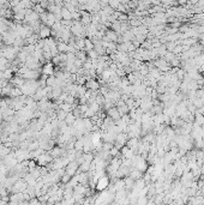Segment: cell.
<instances>
[{
  "instance_id": "obj_1",
  "label": "cell",
  "mask_w": 204,
  "mask_h": 205,
  "mask_svg": "<svg viewBox=\"0 0 204 205\" xmlns=\"http://www.w3.org/2000/svg\"><path fill=\"white\" fill-rule=\"evenodd\" d=\"M110 185V177L108 175H102L100 176L97 180H96V184H95V188L99 191V192H102V191H106Z\"/></svg>"
},
{
  "instance_id": "obj_2",
  "label": "cell",
  "mask_w": 204,
  "mask_h": 205,
  "mask_svg": "<svg viewBox=\"0 0 204 205\" xmlns=\"http://www.w3.org/2000/svg\"><path fill=\"white\" fill-rule=\"evenodd\" d=\"M53 160H54V157L49 154V151H44L42 155H40L36 158V162H37L38 166H47L48 163L53 162Z\"/></svg>"
},
{
  "instance_id": "obj_3",
  "label": "cell",
  "mask_w": 204,
  "mask_h": 205,
  "mask_svg": "<svg viewBox=\"0 0 204 205\" xmlns=\"http://www.w3.org/2000/svg\"><path fill=\"white\" fill-rule=\"evenodd\" d=\"M127 139H129V136H127V133H126V132H120V133H118V135H117V137H115L114 145H115L117 148L121 149L124 145H126V142H127Z\"/></svg>"
},
{
  "instance_id": "obj_4",
  "label": "cell",
  "mask_w": 204,
  "mask_h": 205,
  "mask_svg": "<svg viewBox=\"0 0 204 205\" xmlns=\"http://www.w3.org/2000/svg\"><path fill=\"white\" fill-rule=\"evenodd\" d=\"M41 72H42V74H46V76H53L55 72V66L52 61H47L43 64Z\"/></svg>"
},
{
  "instance_id": "obj_5",
  "label": "cell",
  "mask_w": 204,
  "mask_h": 205,
  "mask_svg": "<svg viewBox=\"0 0 204 205\" xmlns=\"http://www.w3.org/2000/svg\"><path fill=\"white\" fill-rule=\"evenodd\" d=\"M78 168H79V164H78L76 161H70V162H68V164L65 167V171H66V173H67L68 175L73 176V175H76V174H77Z\"/></svg>"
},
{
  "instance_id": "obj_6",
  "label": "cell",
  "mask_w": 204,
  "mask_h": 205,
  "mask_svg": "<svg viewBox=\"0 0 204 205\" xmlns=\"http://www.w3.org/2000/svg\"><path fill=\"white\" fill-rule=\"evenodd\" d=\"M85 86H87V89H88V90L97 91V90L100 89L101 84H100V82H99V80H96V79H94V78H89V79L87 80V83H85Z\"/></svg>"
},
{
  "instance_id": "obj_7",
  "label": "cell",
  "mask_w": 204,
  "mask_h": 205,
  "mask_svg": "<svg viewBox=\"0 0 204 205\" xmlns=\"http://www.w3.org/2000/svg\"><path fill=\"white\" fill-rule=\"evenodd\" d=\"M51 33H52V28L46 25V24H41L40 30H38V36L40 38H48L51 37Z\"/></svg>"
},
{
  "instance_id": "obj_8",
  "label": "cell",
  "mask_w": 204,
  "mask_h": 205,
  "mask_svg": "<svg viewBox=\"0 0 204 205\" xmlns=\"http://www.w3.org/2000/svg\"><path fill=\"white\" fill-rule=\"evenodd\" d=\"M102 40H108V41H112V42H118L119 41V35L117 34L113 29H110V30H106V33H104V36H103V38Z\"/></svg>"
},
{
  "instance_id": "obj_9",
  "label": "cell",
  "mask_w": 204,
  "mask_h": 205,
  "mask_svg": "<svg viewBox=\"0 0 204 205\" xmlns=\"http://www.w3.org/2000/svg\"><path fill=\"white\" fill-rule=\"evenodd\" d=\"M81 23L84 27H88L91 24V15L88 11H81Z\"/></svg>"
},
{
  "instance_id": "obj_10",
  "label": "cell",
  "mask_w": 204,
  "mask_h": 205,
  "mask_svg": "<svg viewBox=\"0 0 204 205\" xmlns=\"http://www.w3.org/2000/svg\"><path fill=\"white\" fill-rule=\"evenodd\" d=\"M107 115L110 116L114 121H117V120H119V119L121 118V114L119 113V110H118L117 107H110V108H108V109H107Z\"/></svg>"
},
{
  "instance_id": "obj_11",
  "label": "cell",
  "mask_w": 204,
  "mask_h": 205,
  "mask_svg": "<svg viewBox=\"0 0 204 205\" xmlns=\"http://www.w3.org/2000/svg\"><path fill=\"white\" fill-rule=\"evenodd\" d=\"M124 181H125V190H126V191H129V192H131V191H132V188H133V186H135L136 180H133L130 175H127V176H125V177H124Z\"/></svg>"
},
{
  "instance_id": "obj_12",
  "label": "cell",
  "mask_w": 204,
  "mask_h": 205,
  "mask_svg": "<svg viewBox=\"0 0 204 205\" xmlns=\"http://www.w3.org/2000/svg\"><path fill=\"white\" fill-rule=\"evenodd\" d=\"M143 171H140L139 169H137V168H131V171H130V176L133 179V180H138V179H140V177H143Z\"/></svg>"
},
{
  "instance_id": "obj_13",
  "label": "cell",
  "mask_w": 204,
  "mask_h": 205,
  "mask_svg": "<svg viewBox=\"0 0 204 205\" xmlns=\"http://www.w3.org/2000/svg\"><path fill=\"white\" fill-rule=\"evenodd\" d=\"M193 124H195V125H198V126H202L204 124V115L203 114H201V113H198L197 110H196V113H195V120H193Z\"/></svg>"
},
{
  "instance_id": "obj_14",
  "label": "cell",
  "mask_w": 204,
  "mask_h": 205,
  "mask_svg": "<svg viewBox=\"0 0 204 205\" xmlns=\"http://www.w3.org/2000/svg\"><path fill=\"white\" fill-rule=\"evenodd\" d=\"M82 137H81V138H77V139H76V142H74V150H76V151H83L84 140H83V138H82Z\"/></svg>"
},
{
  "instance_id": "obj_15",
  "label": "cell",
  "mask_w": 204,
  "mask_h": 205,
  "mask_svg": "<svg viewBox=\"0 0 204 205\" xmlns=\"http://www.w3.org/2000/svg\"><path fill=\"white\" fill-rule=\"evenodd\" d=\"M61 17L64 21H72V12H70L67 8L64 6L61 8Z\"/></svg>"
},
{
  "instance_id": "obj_16",
  "label": "cell",
  "mask_w": 204,
  "mask_h": 205,
  "mask_svg": "<svg viewBox=\"0 0 204 205\" xmlns=\"http://www.w3.org/2000/svg\"><path fill=\"white\" fill-rule=\"evenodd\" d=\"M68 43L64 41H58V50L59 53H67Z\"/></svg>"
},
{
  "instance_id": "obj_17",
  "label": "cell",
  "mask_w": 204,
  "mask_h": 205,
  "mask_svg": "<svg viewBox=\"0 0 204 205\" xmlns=\"http://www.w3.org/2000/svg\"><path fill=\"white\" fill-rule=\"evenodd\" d=\"M76 115L72 113V112H70L67 113V115H66V118H65V122L67 124L68 126H71V125H73L74 124V121H76Z\"/></svg>"
},
{
  "instance_id": "obj_18",
  "label": "cell",
  "mask_w": 204,
  "mask_h": 205,
  "mask_svg": "<svg viewBox=\"0 0 204 205\" xmlns=\"http://www.w3.org/2000/svg\"><path fill=\"white\" fill-rule=\"evenodd\" d=\"M91 49H94V42L91 41V38H84V50H87V52H89V50H91Z\"/></svg>"
},
{
  "instance_id": "obj_19",
  "label": "cell",
  "mask_w": 204,
  "mask_h": 205,
  "mask_svg": "<svg viewBox=\"0 0 204 205\" xmlns=\"http://www.w3.org/2000/svg\"><path fill=\"white\" fill-rule=\"evenodd\" d=\"M175 74H176V77L179 78V80H183V79L185 78V76H186V71H185L183 67H179L178 68V71L175 72Z\"/></svg>"
},
{
  "instance_id": "obj_20",
  "label": "cell",
  "mask_w": 204,
  "mask_h": 205,
  "mask_svg": "<svg viewBox=\"0 0 204 205\" xmlns=\"http://www.w3.org/2000/svg\"><path fill=\"white\" fill-rule=\"evenodd\" d=\"M191 102L193 103L195 106H196V108H201L202 106H204V102L203 100L201 99V97H198V96H196L193 100H191Z\"/></svg>"
},
{
  "instance_id": "obj_21",
  "label": "cell",
  "mask_w": 204,
  "mask_h": 205,
  "mask_svg": "<svg viewBox=\"0 0 204 205\" xmlns=\"http://www.w3.org/2000/svg\"><path fill=\"white\" fill-rule=\"evenodd\" d=\"M109 154L112 155V157H117V156H119V155H120V149H119V148H117L115 145H113V146H112V149L109 150Z\"/></svg>"
},
{
  "instance_id": "obj_22",
  "label": "cell",
  "mask_w": 204,
  "mask_h": 205,
  "mask_svg": "<svg viewBox=\"0 0 204 205\" xmlns=\"http://www.w3.org/2000/svg\"><path fill=\"white\" fill-rule=\"evenodd\" d=\"M172 52H173V53H174L175 55H178V57H179V55H180V54H181V53L184 52V48H183V44H176V46L174 47V49H173Z\"/></svg>"
},
{
  "instance_id": "obj_23",
  "label": "cell",
  "mask_w": 204,
  "mask_h": 205,
  "mask_svg": "<svg viewBox=\"0 0 204 205\" xmlns=\"http://www.w3.org/2000/svg\"><path fill=\"white\" fill-rule=\"evenodd\" d=\"M100 55L97 54V52L95 50V49H91V50H89L88 52V58L89 59H97Z\"/></svg>"
},
{
  "instance_id": "obj_24",
  "label": "cell",
  "mask_w": 204,
  "mask_h": 205,
  "mask_svg": "<svg viewBox=\"0 0 204 205\" xmlns=\"http://www.w3.org/2000/svg\"><path fill=\"white\" fill-rule=\"evenodd\" d=\"M71 177H72L71 175H68L67 173H65V174H64V175L60 177V181H61V184H64V185H65V184H67L68 181L71 180Z\"/></svg>"
},
{
  "instance_id": "obj_25",
  "label": "cell",
  "mask_w": 204,
  "mask_h": 205,
  "mask_svg": "<svg viewBox=\"0 0 204 205\" xmlns=\"http://www.w3.org/2000/svg\"><path fill=\"white\" fill-rule=\"evenodd\" d=\"M65 102H67V103H70V104H73V106H76V97H74L73 95H70V94H68L67 97L65 99Z\"/></svg>"
}]
</instances>
